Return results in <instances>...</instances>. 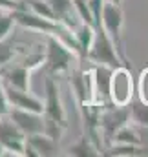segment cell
Segmentation results:
<instances>
[{"mask_svg":"<svg viewBox=\"0 0 148 157\" xmlns=\"http://www.w3.org/2000/svg\"><path fill=\"white\" fill-rule=\"evenodd\" d=\"M88 60H92L95 66H108V68H119L124 66V62L121 60V57L115 51V46L111 39L106 35V31L103 29V26H95V35H93V42L88 49L86 55Z\"/></svg>","mask_w":148,"mask_h":157,"instance_id":"obj_1","label":"cell"},{"mask_svg":"<svg viewBox=\"0 0 148 157\" xmlns=\"http://www.w3.org/2000/svg\"><path fill=\"white\" fill-rule=\"evenodd\" d=\"M103 29L106 31V35L111 39L113 46H115V51L117 55L121 57V60L124 62L126 68L128 62L124 59V49H123V37H121V29H123V11L119 7V4H113V2H106L103 4V9H101V24Z\"/></svg>","mask_w":148,"mask_h":157,"instance_id":"obj_2","label":"cell"},{"mask_svg":"<svg viewBox=\"0 0 148 157\" xmlns=\"http://www.w3.org/2000/svg\"><path fill=\"white\" fill-rule=\"evenodd\" d=\"M75 59V51H72L62 40H59L53 35H48V51L44 55V62L46 68L49 71V75H57V73H64L70 70L72 62Z\"/></svg>","mask_w":148,"mask_h":157,"instance_id":"obj_3","label":"cell"},{"mask_svg":"<svg viewBox=\"0 0 148 157\" xmlns=\"http://www.w3.org/2000/svg\"><path fill=\"white\" fill-rule=\"evenodd\" d=\"M134 93V84H132V75L126 66L113 68L110 80V99L115 106H128L132 101Z\"/></svg>","mask_w":148,"mask_h":157,"instance_id":"obj_4","label":"cell"},{"mask_svg":"<svg viewBox=\"0 0 148 157\" xmlns=\"http://www.w3.org/2000/svg\"><path fill=\"white\" fill-rule=\"evenodd\" d=\"M0 146L18 155H24L26 150V135L7 115H0Z\"/></svg>","mask_w":148,"mask_h":157,"instance_id":"obj_5","label":"cell"},{"mask_svg":"<svg viewBox=\"0 0 148 157\" xmlns=\"http://www.w3.org/2000/svg\"><path fill=\"white\" fill-rule=\"evenodd\" d=\"M44 117L53 121L55 124H59L62 130L68 126L66 122V113H64V106L59 95V88L55 84V80L51 77L46 78V104H44Z\"/></svg>","mask_w":148,"mask_h":157,"instance_id":"obj_6","label":"cell"},{"mask_svg":"<svg viewBox=\"0 0 148 157\" xmlns=\"http://www.w3.org/2000/svg\"><path fill=\"white\" fill-rule=\"evenodd\" d=\"M7 117L11 119L18 130L28 137L35 133H44V113L29 112V110H18V108H9Z\"/></svg>","mask_w":148,"mask_h":157,"instance_id":"obj_7","label":"cell"},{"mask_svg":"<svg viewBox=\"0 0 148 157\" xmlns=\"http://www.w3.org/2000/svg\"><path fill=\"white\" fill-rule=\"evenodd\" d=\"M4 91H6V99L9 102V108H18V110H29V112H37L44 113V104L42 101L29 95L24 90H18L11 84H4Z\"/></svg>","mask_w":148,"mask_h":157,"instance_id":"obj_8","label":"cell"},{"mask_svg":"<svg viewBox=\"0 0 148 157\" xmlns=\"http://www.w3.org/2000/svg\"><path fill=\"white\" fill-rule=\"evenodd\" d=\"M128 119H130V108H126V106H115V108H111L108 112H104L101 117L97 119V124L101 126L104 137H106L108 141H111L113 133H115L123 124H126Z\"/></svg>","mask_w":148,"mask_h":157,"instance_id":"obj_9","label":"cell"},{"mask_svg":"<svg viewBox=\"0 0 148 157\" xmlns=\"http://www.w3.org/2000/svg\"><path fill=\"white\" fill-rule=\"evenodd\" d=\"M55 155L57 154V141L48 137L46 133H35L26 137V150L24 155Z\"/></svg>","mask_w":148,"mask_h":157,"instance_id":"obj_10","label":"cell"},{"mask_svg":"<svg viewBox=\"0 0 148 157\" xmlns=\"http://www.w3.org/2000/svg\"><path fill=\"white\" fill-rule=\"evenodd\" d=\"M111 68L108 66H95V70L92 71L93 75V88H95V95L101 97H110V80H111Z\"/></svg>","mask_w":148,"mask_h":157,"instance_id":"obj_11","label":"cell"},{"mask_svg":"<svg viewBox=\"0 0 148 157\" xmlns=\"http://www.w3.org/2000/svg\"><path fill=\"white\" fill-rule=\"evenodd\" d=\"M51 7V11L55 13L57 20L62 22L64 26L72 28V17H73V0H46Z\"/></svg>","mask_w":148,"mask_h":157,"instance_id":"obj_12","label":"cell"},{"mask_svg":"<svg viewBox=\"0 0 148 157\" xmlns=\"http://www.w3.org/2000/svg\"><path fill=\"white\" fill-rule=\"evenodd\" d=\"M6 82L18 88V90H24L28 91L29 90V70L22 64V66H15L11 68L7 73H6Z\"/></svg>","mask_w":148,"mask_h":157,"instance_id":"obj_13","label":"cell"},{"mask_svg":"<svg viewBox=\"0 0 148 157\" xmlns=\"http://www.w3.org/2000/svg\"><path fill=\"white\" fill-rule=\"evenodd\" d=\"M73 35H75L77 44H79V51H80V55H82V57H86V55H88V49H90V46H92V42H93L95 28H93V26H90V24L80 22V26H79V28H75Z\"/></svg>","mask_w":148,"mask_h":157,"instance_id":"obj_14","label":"cell"},{"mask_svg":"<svg viewBox=\"0 0 148 157\" xmlns=\"http://www.w3.org/2000/svg\"><path fill=\"white\" fill-rule=\"evenodd\" d=\"M111 141H113L115 144H132V146H141V144H143L141 135H139L134 128H130L128 124H123V126L113 133Z\"/></svg>","mask_w":148,"mask_h":157,"instance_id":"obj_15","label":"cell"},{"mask_svg":"<svg viewBox=\"0 0 148 157\" xmlns=\"http://www.w3.org/2000/svg\"><path fill=\"white\" fill-rule=\"evenodd\" d=\"M130 104V102H128ZM130 112H132V117L137 124L145 126L148 130V104L143 102V101H135L130 104Z\"/></svg>","mask_w":148,"mask_h":157,"instance_id":"obj_16","label":"cell"},{"mask_svg":"<svg viewBox=\"0 0 148 157\" xmlns=\"http://www.w3.org/2000/svg\"><path fill=\"white\" fill-rule=\"evenodd\" d=\"M97 148L90 143V139L84 135L77 144H73V146H70V155H99L101 152H95Z\"/></svg>","mask_w":148,"mask_h":157,"instance_id":"obj_17","label":"cell"},{"mask_svg":"<svg viewBox=\"0 0 148 157\" xmlns=\"http://www.w3.org/2000/svg\"><path fill=\"white\" fill-rule=\"evenodd\" d=\"M73 9H75V15L80 18V22L90 24V26H93V28H95L93 15H92V11H90L88 0H73Z\"/></svg>","mask_w":148,"mask_h":157,"instance_id":"obj_18","label":"cell"},{"mask_svg":"<svg viewBox=\"0 0 148 157\" xmlns=\"http://www.w3.org/2000/svg\"><path fill=\"white\" fill-rule=\"evenodd\" d=\"M28 4H29V7H31L33 13H37V15L44 17V18H49V20H57L55 13L51 11L49 4H48L46 0H28ZM57 22H59V20H57Z\"/></svg>","mask_w":148,"mask_h":157,"instance_id":"obj_19","label":"cell"},{"mask_svg":"<svg viewBox=\"0 0 148 157\" xmlns=\"http://www.w3.org/2000/svg\"><path fill=\"white\" fill-rule=\"evenodd\" d=\"M13 57H15V49L11 48L9 40H7V37H6V39L0 40V66L7 64Z\"/></svg>","mask_w":148,"mask_h":157,"instance_id":"obj_20","label":"cell"},{"mask_svg":"<svg viewBox=\"0 0 148 157\" xmlns=\"http://www.w3.org/2000/svg\"><path fill=\"white\" fill-rule=\"evenodd\" d=\"M13 24H15V20H13V15H11V13L0 17V40L6 39V37H9Z\"/></svg>","mask_w":148,"mask_h":157,"instance_id":"obj_21","label":"cell"},{"mask_svg":"<svg viewBox=\"0 0 148 157\" xmlns=\"http://www.w3.org/2000/svg\"><path fill=\"white\" fill-rule=\"evenodd\" d=\"M139 101L148 104V68L141 71V78H139Z\"/></svg>","mask_w":148,"mask_h":157,"instance_id":"obj_22","label":"cell"},{"mask_svg":"<svg viewBox=\"0 0 148 157\" xmlns=\"http://www.w3.org/2000/svg\"><path fill=\"white\" fill-rule=\"evenodd\" d=\"M44 62V55L42 53H33V55H29L28 59H26V62H24V66L31 71V70H35V68H38L40 64Z\"/></svg>","mask_w":148,"mask_h":157,"instance_id":"obj_23","label":"cell"},{"mask_svg":"<svg viewBox=\"0 0 148 157\" xmlns=\"http://www.w3.org/2000/svg\"><path fill=\"white\" fill-rule=\"evenodd\" d=\"M9 112V102L6 99V91H4V82H0V115H7Z\"/></svg>","mask_w":148,"mask_h":157,"instance_id":"obj_24","label":"cell"},{"mask_svg":"<svg viewBox=\"0 0 148 157\" xmlns=\"http://www.w3.org/2000/svg\"><path fill=\"white\" fill-rule=\"evenodd\" d=\"M0 7H2V9H9V11H13V9H22V6H20L18 2H15V0H0Z\"/></svg>","mask_w":148,"mask_h":157,"instance_id":"obj_25","label":"cell"},{"mask_svg":"<svg viewBox=\"0 0 148 157\" xmlns=\"http://www.w3.org/2000/svg\"><path fill=\"white\" fill-rule=\"evenodd\" d=\"M108 2H113V4H121V0H108Z\"/></svg>","mask_w":148,"mask_h":157,"instance_id":"obj_26","label":"cell"},{"mask_svg":"<svg viewBox=\"0 0 148 157\" xmlns=\"http://www.w3.org/2000/svg\"><path fill=\"white\" fill-rule=\"evenodd\" d=\"M2 154H4V148H2V146H0V155H2Z\"/></svg>","mask_w":148,"mask_h":157,"instance_id":"obj_27","label":"cell"}]
</instances>
